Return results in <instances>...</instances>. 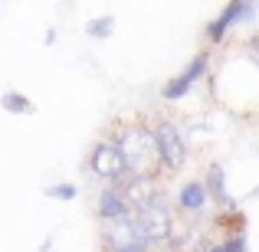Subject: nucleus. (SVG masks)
<instances>
[{"label":"nucleus","instance_id":"39448f33","mask_svg":"<svg viewBox=\"0 0 259 252\" xmlns=\"http://www.w3.org/2000/svg\"><path fill=\"white\" fill-rule=\"evenodd\" d=\"M89 167H92V174L102 177V180H118V177L125 174V158H121L118 144L102 141V144H95L92 154H89Z\"/></svg>","mask_w":259,"mask_h":252},{"label":"nucleus","instance_id":"f257e3e1","mask_svg":"<svg viewBox=\"0 0 259 252\" xmlns=\"http://www.w3.org/2000/svg\"><path fill=\"white\" fill-rule=\"evenodd\" d=\"M118 151L125 158V170L128 174H148L154 164V134L148 128H125L118 138Z\"/></svg>","mask_w":259,"mask_h":252},{"label":"nucleus","instance_id":"7ed1b4c3","mask_svg":"<svg viewBox=\"0 0 259 252\" xmlns=\"http://www.w3.org/2000/svg\"><path fill=\"white\" fill-rule=\"evenodd\" d=\"M138 223H141V229H145V236H148V242H167V236L174 233V220H171V210L164 207V203H158V200H151V203H145V207L138 210Z\"/></svg>","mask_w":259,"mask_h":252},{"label":"nucleus","instance_id":"ddd939ff","mask_svg":"<svg viewBox=\"0 0 259 252\" xmlns=\"http://www.w3.org/2000/svg\"><path fill=\"white\" fill-rule=\"evenodd\" d=\"M46 193H50L53 200H76V196H79V187H76V183H56V187H50Z\"/></svg>","mask_w":259,"mask_h":252},{"label":"nucleus","instance_id":"4468645a","mask_svg":"<svg viewBox=\"0 0 259 252\" xmlns=\"http://www.w3.org/2000/svg\"><path fill=\"white\" fill-rule=\"evenodd\" d=\"M243 249H246V239H243V236L240 239H230L227 246H223V252H243Z\"/></svg>","mask_w":259,"mask_h":252},{"label":"nucleus","instance_id":"f03ea898","mask_svg":"<svg viewBox=\"0 0 259 252\" xmlns=\"http://www.w3.org/2000/svg\"><path fill=\"white\" fill-rule=\"evenodd\" d=\"M102 242H105L108 249H121V252H141V249H151V242H148L145 229H141L138 220H132V216H115V220H108L105 233H102Z\"/></svg>","mask_w":259,"mask_h":252},{"label":"nucleus","instance_id":"20e7f679","mask_svg":"<svg viewBox=\"0 0 259 252\" xmlns=\"http://www.w3.org/2000/svg\"><path fill=\"white\" fill-rule=\"evenodd\" d=\"M154 147H158V158L164 161L171 170H177L187 161V147H184V138H181V128L177 125H158L154 131Z\"/></svg>","mask_w":259,"mask_h":252},{"label":"nucleus","instance_id":"9d476101","mask_svg":"<svg viewBox=\"0 0 259 252\" xmlns=\"http://www.w3.org/2000/svg\"><path fill=\"white\" fill-rule=\"evenodd\" d=\"M0 105H4L10 115H33V112H36V108H33V102L26 98V95H20V92H4Z\"/></svg>","mask_w":259,"mask_h":252},{"label":"nucleus","instance_id":"423d86ee","mask_svg":"<svg viewBox=\"0 0 259 252\" xmlns=\"http://www.w3.org/2000/svg\"><path fill=\"white\" fill-rule=\"evenodd\" d=\"M207 63H210V59H207V53H200V56H197L194 63H190L187 69L181 72V76H177V79H171V82H167L164 88H161V95H164L167 102H177V98H184V95L190 92V85H194L197 79H200L203 72H207Z\"/></svg>","mask_w":259,"mask_h":252},{"label":"nucleus","instance_id":"9b49d317","mask_svg":"<svg viewBox=\"0 0 259 252\" xmlns=\"http://www.w3.org/2000/svg\"><path fill=\"white\" fill-rule=\"evenodd\" d=\"M210 193H213L223 207H230V196L223 193V167L220 164H210Z\"/></svg>","mask_w":259,"mask_h":252},{"label":"nucleus","instance_id":"0eeeda50","mask_svg":"<svg viewBox=\"0 0 259 252\" xmlns=\"http://www.w3.org/2000/svg\"><path fill=\"white\" fill-rule=\"evenodd\" d=\"M240 20H253V0H230L227 10L210 23V39H223L227 30L233 23H240Z\"/></svg>","mask_w":259,"mask_h":252},{"label":"nucleus","instance_id":"f8f14e48","mask_svg":"<svg viewBox=\"0 0 259 252\" xmlns=\"http://www.w3.org/2000/svg\"><path fill=\"white\" fill-rule=\"evenodd\" d=\"M112 30H115V20H112V17L89 20V26H85V33H89V36H95V39H105V36H112Z\"/></svg>","mask_w":259,"mask_h":252},{"label":"nucleus","instance_id":"1a4fd4ad","mask_svg":"<svg viewBox=\"0 0 259 252\" xmlns=\"http://www.w3.org/2000/svg\"><path fill=\"white\" fill-rule=\"evenodd\" d=\"M177 203H181V210H190V213L203 210L207 207V190H203V183H184Z\"/></svg>","mask_w":259,"mask_h":252},{"label":"nucleus","instance_id":"6e6552de","mask_svg":"<svg viewBox=\"0 0 259 252\" xmlns=\"http://www.w3.org/2000/svg\"><path fill=\"white\" fill-rule=\"evenodd\" d=\"M99 213H102V220H115V216H125L128 213V203H125V196H121L118 187L102 190V196H99Z\"/></svg>","mask_w":259,"mask_h":252}]
</instances>
